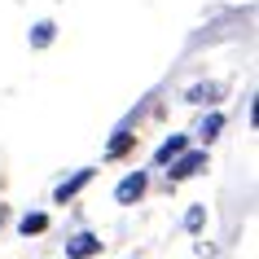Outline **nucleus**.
Here are the masks:
<instances>
[{"instance_id":"obj_1","label":"nucleus","mask_w":259,"mask_h":259,"mask_svg":"<svg viewBox=\"0 0 259 259\" xmlns=\"http://www.w3.org/2000/svg\"><path fill=\"white\" fill-rule=\"evenodd\" d=\"M171 171H167V180L171 185H180V180H193L198 171H206V150H185L180 158H171Z\"/></svg>"},{"instance_id":"obj_2","label":"nucleus","mask_w":259,"mask_h":259,"mask_svg":"<svg viewBox=\"0 0 259 259\" xmlns=\"http://www.w3.org/2000/svg\"><path fill=\"white\" fill-rule=\"evenodd\" d=\"M145 189H150V180H145V171H127V176L114 185V202H123V206H132V202H141L145 198Z\"/></svg>"},{"instance_id":"obj_3","label":"nucleus","mask_w":259,"mask_h":259,"mask_svg":"<svg viewBox=\"0 0 259 259\" xmlns=\"http://www.w3.org/2000/svg\"><path fill=\"white\" fill-rule=\"evenodd\" d=\"M93 176H97V167H79L75 176H66V180H62V185L53 189V202H62V206H66L70 198H79V193H83V185H88Z\"/></svg>"},{"instance_id":"obj_4","label":"nucleus","mask_w":259,"mask_h":259,"mask_svg":"<svg viewBox=\"0 0 259 259\" xmlns=\"http://www.w3.org/2000/svg\"><path fill=\"white\" fill-rule=\"evenodd\" d=\"M93 255H101V237L97 233H75L66 242V259H93Z\"/></svg>"},{"instance_id":"obj_5","label":"nucleus","mask_w":259,"mask_h":259,"mask_svg":"<svg viewBox=\"0 0 259 259\" xmlns=\"http://www.w3.org/2000/svg\"><path fill=\"white\" fill-rule=\"evenodd\" d=\"M220 97H224V83H193L189 93H185V101H193V106H215Z\"/></svg>"},{"instance_id":"obj_6","label":"nucleus","mask_w":259,"mask_h":259,"mask_svg":"<svg viewBox=\"0 0 259 259\" xmlns=\"http://www.w3.org/2000/svg\"><path fill=\"white\" fill-rule=\"evenodd\" d=\"M189 150V137H167L163 145H158V150H154V163L158 167H167L171 163V158H180V154Z\"/></svg>"},{"instance_id":"obj_7","label":"nucleus","mask_w":259,"mask_h":259,"mask_svg":"<svg viewBox=\"0 0 259 259\" xmlns=\"http://www.w3.org/2000/svg\"><path fill=\"white\" fill-rule=\"evenodd\" d=\"M132 150H137V137H132L127 127H119V132H114V141L106 145V158H123V154H132Z\"/></svg>"},{"instance_id":"obj_8","label":"nucleus","mask_w":259,"mask_h":259,"mask_svg":"<svg viewBox=\"0 0 259 259\" xmlns=\"http://www.w3.org/2000/svg\"><path fill=\"white\" fill-rule=\"evenodd\" d=\"M49 229V215H44V211H27V215L18 220V233H22V237H35V233H44Z\"/></svg>"},{"instance_id":"obj_9","label":"nucleus","mask_w":259,"mask_h":259,"mask_svg":"<svg viewBox=\"0 0 259 259\" xmlns=\"http://www.w3.org/2000/svg\"><path fill=\"white\" fill-rule=\"evenodd\" d=\"M220 132H224V114H220V110H211V114L202 119V127H198V137L211 145V141H220Z\"/></svg>"},{"instance_id":"obj_10","label":"nucleus","mask_w":259,"mask_h":259,"mask_svg":"<svg viewBox=\"0 0 259 259\" xmlns=\"http://www.w3.org/2000/svg\"><path fill=\"white\" fill-rule=\"evenodd\" d=\"M53 35H57V27L49 22V18H44V22H35V27H31V49H49V44H53Z\"/></svg>"},{"instance_id":"obj_11","label":"nucleus","mask_w":259,"mask_h":259,"mask_svg":"<svg viewBox=\"0 0 259 259\" xmlns=\"http://www.w3.org/2000/svg\"><path fill=\"white\" fill-rule=\"evenodd\" d=\"M202 224H206V211H202V206H189V215H185V229H189V233H198Z\"/></svg>"},{"instance_id":"obj_12","label":"nucleus","mask_w":259,"mask_h":259,"mask_svg":"<svg viewBox=\"0 0 259 259\" xmlns=\"http://www.w3.org/2000/svg\"><path fill=\"white\" fill-rule=\"evenodd\" d=\"M0 224H5V206H0Z\"/></svg>"}]
</instances>
